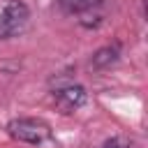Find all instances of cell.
I'll use <instances>...</instances> for the list:
<instances>
[{
    "label": "cell",
    "instance_id": "6da1fadb",
    "mask_svg": "<svg viewBox=\"0 0 148 148\" xmlns=\"http://www.w3.org/2000/svg\"><path fill=\"white\" fill-rule=\"evenodd\" d=\"M7 134L18 141V143H28V146H44L49 141H53V130L46 120L42 118H32V116H18L12 118L5 125Z\"/></svg>",
    "mask_w": 148,
    "mask_h": 148
},
{
    "label": "cell",
    "instance_id": "7a4b0ae2",
    "mask_svg": "<svg viewBox=\"0 0 148 148\" xmlns=\"http://www.w3.org/2000/svg\"><path fill=\"white\" fill-rule=\"evenodd\" d=\"M28 21H30V7L23 0L7 2L5 9L0 12V42L18 37L28 28Z\"/></svg>",
    "mask_w": 148,
    "mask_h": 148
},
{
    "label": "cell",
    "instance_id": "3957f363",
    "mask_svg": "<svg viewBox=\"0 0 148 148\" xmlns=\"http://www.w3.org/2000/svg\"><path fill=\"white\" fill-rule=\"evenodd\" d=\"M88 102V90L81 86V83H65V86H58L53 90V106L56 111H60L62 116H69V113H76L83 104Z\"/></svg>",
    "mask_w": 148,
    "mask_h": 148
},
{
    "label": "cell",
    "instance_id": "277c9868",
    "mask_svg": "<svg viewBox=\"0 0 148 148\" xmlns=\"http://www.w3.org/2000/svg\"><path fill=\"white\" fill-rule=\"evenodd\" d=\"M120 53H123L120 42L104 44V46H99V49L92 51V56H90V67H92L95 72H104V69L113 67V65L120 60Z\"/></svg>",
    "mask_w": 148,
    "mask_h": 148
},
{
    "label": "cell",
    "instance_id": "5b68a950",
    "mask_svg": "<svg viewBox=\"0 0 148 148\" xmlns=\"http://www.w3.org/2000/svg\"><path fill=\"white\" fill-rule=\"evenodd\" d=\"M56 5L60 9V14H65V16H81V14L102 9L104 0H58Z\"/></svg>",
    "mask_w": 148,
    "mask_h": 148
},
{
    "label": "cell",
    "instance_id": "8992f818",
    "mask_svg": "<svg viewBox=\"0 0 148 148\" xmlns=\"http://www.w3.org/2000/svg\"><path fill=\"white\" fill-rule=\"evenodd\" d=\"M102 23H104L102 9H95V12H88V14H81V16H79V25L86 28V30H97Z\"/></svg>",
    "mask_w": 148,
    "mask_h": 148
},
{
    "label": "cell",
    "instance_id": "52a82bcc",
    "mask_svg": "<svg viewBox=\"0 0 148 148\" xmlns=\"http://www.w3.org/2000/svg\"><path fill=\"white\" fill-rule=\"evenodd\" d=\"M99 148H132V141H130V139H125V136H118V134H116V136L104 139Z\"/></svg>",
    "mask_w": 148,
    "mask_h": 148
}]
</instances>
